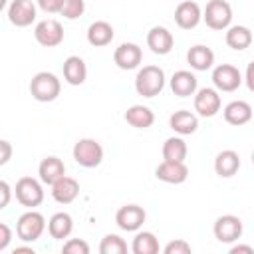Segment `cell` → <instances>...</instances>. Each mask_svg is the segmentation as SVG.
<instances>
[{"label":"cell","instance_id":"d6a6232c","mask_svg":"<svg viewBox=\"0 0 254 254\" xmlns=\"http://www.w3.org/2000/svg\"><path fill=\"white\" fill-rule=\"evenodd\" d=\"M62 252L64 254H89V244L81 238H69L67 242H64Z\"/></svg>","mask_w":254,"mask_h":254},{"label":"cell","instance_id":"e575fe53","mask_svg":"<svg viewBox=\"0 0 254 254\" xmlns=\"http://www.w3.org/2000/svg\"><path fill=\"white\" fill-rule=\"evenodd\" d=\"M36 4L46 12V14H56L62 10L64 0H36Z\"/></svg>","mask_w":254,"mask_h":254},{"label":"cell","instance_id":"5b68a950","mask_svg":"<svg viewBox=\"0 0 254 254\" xmlns=\"http://www.w3.org/2000/svg\"><path fill=\"white\" fill-rule=\"evenodd\" d=\"M14 194H16V200L22 204V206H28V208H36L42 204L44 200V187H42V181L34 179V177H22L18 179L16 187H14Z\"/></svg>","mask_w":254,"mask_h":254},{"label":"cell","instance_id":"ab89813d","mask_svg":"<svg viewBox=\"0 0 254 254\" xmlns=\"http://www.w3.org/2000/svg\"><path fill=\"white\" fill-rule=\"evenodd\" d=\"M254 254V248L252 246H248V244H234V246H230V254Z\"/></svg>","mask_w":254,"mask_h":254},{"label":"cell","instance_id":"83f0119b","mask_svg":"<svg viewBox=\"0 0 254 254\" xmlns=\"http://www.w3.org/2000/svg\"><path fill=\"white\" fill-rule=\"evenodd\" d=\"M224 40H226V46L228 48H232L236 52H242V50L250 48V44H252V32L246 26H230L226 30Z\"/></svg>","mask_w":254,"mask_h":254},{"label":"cell","instance_id":"e0dca14e","mask_svg":"<svg viewBox=\"0 0 254 254\" xmlns=\"http://www.w3.org/2000/svg\"><path fill=\"white\" fill-rule=\"evenodd\" d=\"M79 194V183L73 179V177H67L64 175L62 179H58L54 185H52V198L60 204H69L77 198Z\"/></svg>","mask_w":254,"mask_h":254},{"label":"cell","instance_id":"b9f144b4","mask_svg":"<svg viewBox=\"0 0 254 254\" xmlns=\"http://www.w3.org/2000/svg\"><path fill=\"white\" fill-rule=\"evenodd\" d=\"M252 165H254V151H252Z\"/></svg>","mask_w":254,"mask_h":254},{"label":"cell","instance_id":"277c9868","mask_svg":"<svg viewBox=\"0 0 254 254\" xmlns=\"http://www.w3.org/2000/svg\"><path fill=\"white\" fill-rule=\"evenodd\" d=\"M71 155H73V161L79 165V167H85V169H93V167H99L101 161H103V147L101 143H97L95 139H79L73 149H71Z\"/></svg>","mask_w":254,"mask_h":254},{"label":"cell","instance_id":"9c48e42d","mask_svg":"<svg viewBox=\"0 0 254 254\" xmlns=\"http://www.w3.org/2000/svg\"><path fill=\"white\" fill-rule=\"evenodd\" d=\"M212 83L218 91H236L242 85V73L232 64H220L212 69Z\"/></svg>","mask_w":254,"mask_h":254},{"label":"cell","instance_id":"7a4b0ae2","mask_svg":"<svg viewBox=\"0 0 254 254\" xmlns=\"http://www.w3.org/2000/svg\"><path fill=\"white\" fill-rule=\"evenodd\" d=\"M60 91H62V83L58 75L52 71H38L30 81V93L40 103H50L58 99Z\"/></svg>","mask_w":254,"mask_h":254},{"label":"cell","instance_id":"ba28073f","mask_svg":"<svg viewBox=\"0 0 254 254\" xmlns=\"http://www.w3.org/2000/svg\"><path fill=\"white\" fill-rule=\"evenodd\" d=\"M34 38L44 48H56V46H60L64 42V28H62V24L58 20L46 18V20L36 24Z\"/></svg>","mask_w":254,"mask_h":254},{"label":"cell","instance_id":"d590c367","mask_svg":"<svg viewBox=\"0 0 254 254\" xmlns=\"http://www.w3.org/2000/svg\"><path fill=\"white\" fill-rule=\"evenodd\" d=\"M10 240H12V230H10V226H8L6 222H0V252L6 250V246L10 244Z\"/></svg>","mask_w":254,"mask_h":254},{"label":"cell","instance_id":"74e56055","mask_svg":"<svg viewBox=\"0 0 254 254\" xmlns=\"http://www.w3.org/2000/svg\"><path fill=\"white\" fill-rule=\"evenodd\" d=\"M0 149H2V155H0V165H6V163L10 161V157H12V145H10V141L2 139V141H0Z\"/></svg>","mask_w":254,"mask_h":254},{"label":"cell","instance_id":"3957f363","mask_svg":"<svg viewBox=\"0 0 254 254\" xmlns=\"http://www.w3.org/2000/svg\"><path fill=\"white\" fill-rule=\"evenodd\" d=\"M46 226L48 224H46L44 214L38 212V210H34V208H30L28 212L20 214V218L16 222V234L24 242H36L44 234Z\"/></svg>","mask_w":254,"mask_h":254},{"label":"cell","instance_id":"60d3db41","mask_svg":"<svg viewBox=\"0 0 254 254\" xmlns=\"http://www.w3.org/2000/svg\"><path fill=\"white\" fill-rule=\"evenodd\" d=\"M14 254H34V248L32 246H18V248H14Z\"/></svg>","mask_w":254,"mask_h":254},{"label":"cell","instance_id":"4316f807","mask_svg":"<svg viewBox=\"0 0 254 254\" xmlns=\"http://www.w3.org/2000/svg\"><path fill=\"white\" fill-rule=\"evenodd\" d=\"M123 117L135 129H149L155 123V113L147 105H131Z\"/></svg>","mask_w":254,"mask_h":254},{"label":"cell","instance_id":"ffe728a7","mask_svg":"<svg viewBox=\"0 0 254 254\" xmlns=\"http://www.w3.org/2000/svg\"><path fill=\"white\" fill-rule=\"evenodd\" d=\"M238 169H240V157H238L236 151L224 149V151H220L216 155V159H214V173L218 177L230 179V177H234L238 173Z\"/></svg>","mask_w":254,"mask_h":254},{"label":"cell","instance_id":"4dcf8cb0","mask_svg":"<svg viewBox=\"0 0 254 254\" xmlns=\"http://www.w3.org/2000/svg\"><path fill=\"white\" fill-rule=\"evenodd\" d=\"M101 254H125L127 252V242L119 234H105L99 244Z\"/></svg>","mask_w":254,"mask_h":254},{"label":"cell","instance_id":"7402d4cb","mask_svg":"<svg viewBox=\"0 0 254 254\" xmlns=\"http://www.w3.org/2000/svg\"><path fill=\"white\" fill-rule=\"evenodd\" d=\"M38 175H40V181L44 185L52 187L58 179H62L65 175V165H64V161L60 157H46L38 165Z\"/></svg>","mask_w":254,"mask_h":254},{"label":"cell","instance_id":"1f68e13d","mask_svg":"<svg viewBox=\"0 0 254 254\" xmlns=\"http://www.w3.org/2000/svg\"><path fill=\"white\" fill-rule=\"evenodd\" d=\"M85 12V0H64L60 14L65 20H77Z\"/></svg>","mask_w":254,"mask_h":254},{"label":"cell","instance_id":"6da1fadb","mask_svg":"<svg viewBox=\"0 0 254 254\" xmlns=\"http://www.w3.org/2000/svg\"><path fill=\"white\" fill-rule=\"evenodd\" d=\"M165 87V71L159 65H143L135 75V91L143 97H155Z\"/></svg>","mask_w":254,"mask_h":254},{"label":"cell","instance_id":"f35d334b","mask_svg":"<svg viewBox=\"0 0 254 254\" xmlns=\"http://www.w3.org/2000/svg\"><path fill=\"white\" fill-rule=\"evenodd\" d=\"M244 81H246V85H248V89H250V91H254V62H250V64L246 65V73H244Z\"/></svg>","mask_w":254,"mask_h":254},{"label":"cell","instance_id":"30bf717a","mask_svg":"<svg viewBox=\"0 0 254 254\" xmlns=\"http://www.w3.org/2000/svg\"><path fill=\"white\" fill-rule=\"evenodd\" d=\"M220 95L216 87H202L194 93V111L200 117H214L220 111Z\"/></svg>","mask_w":254,"mask_h":254},{"label":"cell","instance_id":"9a60e30c","mask_svg":"<svg viewBox=\"0 0 254 254\" xmlns=\"http://www.w3.org/2000/svg\"><path fill=\"white\" fill-rule=\"evenodd\" d=\"M200 20H202V10H200V6H198L196 2H192V0H185V2H181V4L175 8V22H177V26L183 28V30H192V28H196V26L200 24Z\"/></svg>","mask_w":254,"mask_h":254},{"label":"cell","instance_id":"ac0fdd59","mask_svg":"<svg viewBox=\"0 0 254 254\" xmlns=\"http://www.w3.org/2000/svg\"><path fill=\"white\" fill-rule=\"evenodd\" d=\"M198 89V81H196V75L189 69H179L173 73L171 77V91L179 97H189V95H194Z\"/></svg>","mask_w":254,"mask_h":254},{"label":"cell","instance_id":"f546056e","mask_svg":"<svg viewBox=\"0 0 254 254\" xmlns=\"http://www.w3.org/2000/svg\"><path fill=\"white\" fill-rule=\"evenodd\" d=\"M187 153H189V147L183 137H169L163 143V159L165 161H183L185 163Z\"/></svg>","mask_w":254,"mask_h":254},{"label":"cell","instance_id":"cb8c5ba5","mask_svg":"<svg viewBox=\"0 0 254 254\" xmlns=\"http://www.w3.org/2000/svg\"><path fill=\"white\" fill-rule=\"evenodd\" d=\"M113 26L105 20H95L89 24L87 28V42L93 46V48H103L107 44H111L113 40Z\"/></svg>","mask_w":254,"mask_h":254},{"label":"cell","instance_id":"52a82bcc","mask_svg":"<svg viewBox=\"0 0 254 254\" xmlns=\"http://www.w3.org/2000/svg\"><path fill=\"white\" fill-rule=\"evenodd\" d=\"M242 220L234 214H222L216 218L214 226H212V232H214V238L222 244H232L236 242L240 236H242Z\"/></svg>","mask_w":254,"mask_h":254},{"label":"cell","instance_id":"8d00e7d4","mask_svg":"<svg viewBox=\"0 0 254 254\" xmlns=\"http://www.w3.org/2000/svg\"><path fill=\"white\" fill-rule=\"evenodd\" d=\"M0 194H2V200H0V208H6L8 202H10V194H12V189L6 181H0Z\"/></svg>","mask_w":254,"mask_h":254},{"label":"cell","instance_id":"44dd1931","mask_svg":"<svg viewBox=\"0 0 254 254\" xmlns=\"http://www.w3.org/2000/svg\"><path fill=\"white\" fill-rule=\"evenodd\" d=\"M169 125L179 135H192L198 129V117L189 109H179L169 117Z\"/></svg>","mask_w":254,"mask_h":254},{"label":"cell","instance_id":"836d02e7","mask_svg":"<svg viewBox=\"0 0 254 254\" xmlns=\"http://www.w3.org/2000/svg\"><path fill=\"white\" fill-rule=\"evenodd\" d=\"M165 254H190L192 252V246L183 240V238H177V240H171L165 248H163Z\"/></svg>","mask_w":254,"mask_h":254},{"label":"cell","instance_id":"2e32d148","mask_svg":"<svg viewBox=\"0 0 254 254\" xmlns=\"http://www.w3.org/2000/svg\"><path fill=\"white\" fill-rule=\"evenodd\" d=\"M147 46L151 48L153 54L167 56L173 50V46H175V38H173V34L165 26H153L147 32Z\"/></svg>","mask_w":254,"mask_h":254},{"label":"cell","instance_id":"f1b7e54d","mask_svg":"<svg viewBox=\"0 0 254 254\" xmlns=\"http://www.w3.org/2000/svg\"><path fill=\"white\" fill-rule=\"evenodd\" d=\"M131 250H133V254H157L159 252V240L153 232L141 230L135 234Z\"/></svg>","mask_w":254,"mask_h":254},{"label":"cell","instance_id":"5bb4252c","mask_svg":"<svg viewBox=\"0 0 254 254\" xmlns=\"http://www.w3.org/2000/svg\"><path fill=\"white\" fill-rule=\"evenodd\" d=\"M6 12L10 24L16 28H26L36 20V4L32 0H12Z\"/></svg>","mask_w":254,"mask_h":254},{"label":"cell","instance_id":"d4e9b609","mask_svg":"<svg viewBox=\"0 0 254 254\" xmlns=\"http://www.w3.org/2000/svg\"><path fill=\"white\" fill-rule=\"evenodd\" d=\"M64 79L69 85H81L87 77V65L79 56H69L64 62Z\"/></svg>","mask_w":254,"mask_h":254},{"label":"cell","instance_id":"484cf974","mask_svg":"<svg viewBox=\"0 0 254 254\" xmlns=\"http://www.w3.org/2000/svg\"><path fill=\"white\" fill-rule=\"evenodd\" d=\"M73 230V218L67 212H56L48 220V232L54 240H64L71 234Z\"/></svg>","mask_w":254,"mask_h":254},{"label":"cell","instance_id":"7c38bea8","mask_svg":"<svg viewBox=\"0 0 254 254\" xmlns=\"http://www.w3.org/2000/svg\"><path fill=\"white\" fill-rule=\"evenodd\" d=\"M113 62H115V65L119 69H125V71L135 69L143 62V50L137 44H133V42H123L121 46L115 48Z\"/></svg>","mask_w":254,"mask_h":254},{"label":"cell","instance_id":"d6986e66","mask_svg":"<svg viewBox=\"0 0 254 254\" xmlns=\"http://www.w3.org/2000/svg\"><path fill=\"white\" fill-rule=\"evenodd\" d=\"M222 115H224V121H226L228 125L240 127V125H246V123L252 119L254 111H252V105H250L248 101L236 99V101H230V103L224 107Z\"/></svg>","mask_w":254,"mask_h":254},{"label":"cell","instance_id":"8992f818","mask_svg":"<svg viewBox=\"0 0 254 254\" xmlns=\"http://www.w3.org/2000/svg\"><path fill=\"white\" fill-rule=\"evenodd\" d=\"M202 20L210 30H228L232 22V8L226 0H208Z\"/></svg>","mask_w":254,"mask_h":254},{"label":"cell","instance_id":"4fadbf2b","mask_svg":"<svg viewBox=\"0 0 254 254\" xmlns=\"http://www.w3.org/2000/svg\"><path fill=\"white\" fill-rule=\"evenodd\" d=\"M155 177L169 185H181L189 179V167L183 161H165L157 165Z\"/></svg>","mask_w":254,"mask_h":254},{"label":"cell","instance_id":"8fae6325","mask_svg":"<svg viewBox=\"0 0 254 254\" xmlns=\"http://www.w3.org/2000/svg\"><path fill=\"white\" fill-rule=\"evenodd\" d=\"M145 218L147 214L139 204H125L115 212V224L125 232H137L143 226Z\"/></svg>","mask_w":254,"mask_h":254},{"label":"cell","instance_id":"603a6c76","mask_svg":"<svg viewBox=\"0 0 254 254\" xmlns=\"http://www.w3.org/2000/svg\"><path fill=\"white\" fill-rule=\"evenodd\" d=\"M187 62L194 71H206L214 64V52L208 46L196 44L187 52Z\"/></svg>","mask_w":254,"mask_h":254}]
</instances>
